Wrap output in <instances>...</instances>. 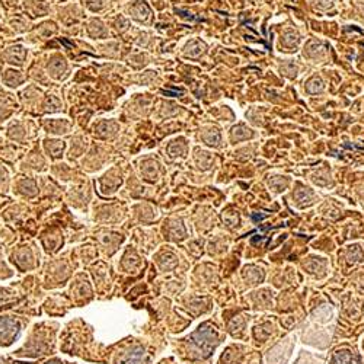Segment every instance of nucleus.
I'll return each mask as SVG.
<instances>
[{"label":"nucleus","mask_w":364,"mask_h":364,"mask_svg":"<svg viewBox=\"0 0 364 364\" xmlns=\"http://www.w3.org/2000/svg\"><path fill=\"white\" fill-rule=\"evenodd\" d=\"M46 364H61V363L59 361V360H51V361H48V363H46Z\"/></svg>","instance_id":"5"},{"label":"nucleus","mask_w":364,"mask_h":364,"mask_svg":"<svg viewBox=\"0 0 364 364\" xmlns=\"http://www.w3.org/2000/svg\"><path fill=\"white\" fill-rule=\"evenodd\" d=\"M335 363H342V364H355L354 363V358L349 355L347 351H342V352H336L335 355Z\"/></svg>","instance_id":"4"},{"label":"nucleus","mask_w":364,"mask_h":364,"mask_svg":"<svg viewBox=\"0 0 364 364\" xmlns=\"http://www.w3.org/2000/svg\"><path fill=\"white\" fill-rule=\"evenodd\" d=\"M190 344L197 348L198 351L204 352V357H207L210 354V349L214 347L216 344V336L213 334L210 329H206V328H200L196 334L193 335L190 339Z\"/></svg>","instance_id":"1"},{"label":"nucleus","mask_w":364,"mask_h":364,"mask_svg":"<svg viewBox=\"0 0 364 364\" xmlns=\"http://www.w3.org/2000/svg\"><path fill=\"white\" fill-rule=\"evenodd\" d=\"M18 364H30V363H18Z\"/></svg>","instance_id":"6"},{"label":"nucleus","mask_w":364,"mask_h":364,"mask_svg":"<svg viewBox=\"0 0 364 364\" xmlns=\"http://www.w3.org/2000/svg\"><path fill=\"white\" fill-rule=\"evenodd\" d=\"M144 349L143 348H134L133 351L128 352V355L122 360L121 364H141V358H143Z\"/></svg>","instance_id":"3"},{"label":"nucleus","mask_w":364,"mask_h":364,"mask_svg":"<svg viewBox=\"0 0 364 364\" xmlns=\"http://www.w3.org/2000/svg\"><path fill=\"white\" fill-rule=\"evenodd\" d=\"M18 332V323L11 319H0V342L9 339Z\"/></svg>","instance_id":"2"}]
</instances>
